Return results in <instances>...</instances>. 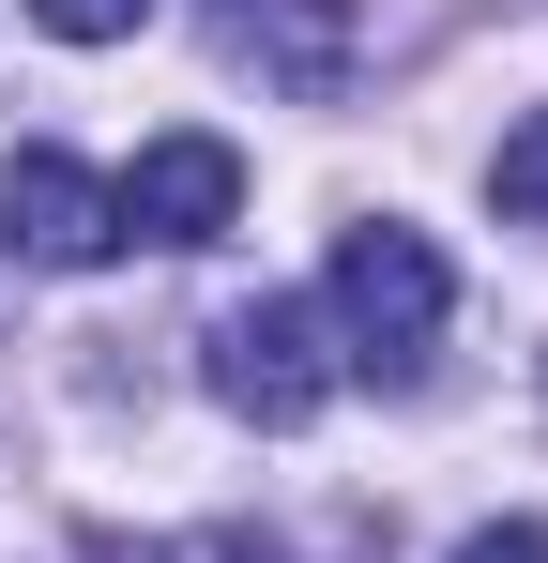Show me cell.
Instances as JSON below:
<instances>
[{"instance_id":"cell-1","label":"cell","mask_w":548,"mask_h":563,"mask_svg":"<svg viewBox=\"0 0 548 563\" xmlns=\"http://www.w3.org/2000/svg\"><path fill=\"white\" fill-rule=\"evenodd\" d=\"M320 320H336V351L381 380H412L427 351H442V320H457V275H442V244L412 229V213H365L351 244H336V289H320Z\"/></svg>"},{"instance_id":"cell-2","label":"cell","mask_w":548,"mask_h":563,"mask_svg":"<svg viewBox=\"0 0 548 563\" xmlns=\"http://www.w3.org/2000/svg\"><path fill=\"white\" fill-rule=\"evenodd\" d=\"M336 380H351V351H336L320 289H260V305L213 320V396H229L244 427H320Z\"/></svg>"},{"instance_id":"cell-3","label":"cell","mask_w":548,"mask_h":563,"mask_svg":"<svg viewBox=\"0 0 548 563\" xmlns=\"http://www.w3.org/2000/svg\"><path fill=\"white\" fill-rule=\"evenodd\" d=\"M0 260H31V275H91V260H122V198H107V168H77V153H15L0 168Z\"/></svg>"},{"instance_id":"cell-4","label":"cell","mask_w":548,"mask_h":563,"mask_svg":"<svg viewBox=\"0 0 548 563\" xmlns=\"http://www.w3.org/2000/svg\"><path fill=\"white\" fill-rule=\"evenodd\" d=\"M107 198H122V244H213V229L244 213V153L183 122V137H153V153H138Z\"/></svg>"},{"instance_id":"cell-5","label":"cell","mask_w":548,"mask_h":563,"mask_svg":"<svg viewBox=\"0 0 548 563\" xmlns=\"http://www.w3.org/2000/svg\"><path fill=\"white\" fill-rule=\"evenodd\" d=\"M213 46L260 77V92H351V0H213Z\"/></svg>"},{"instance_id":"cell-6","label":"cell","mask_w":548,"mask_h":563,"mask_svg":"<svg viewBox=\"0 0 548 563\" xmlns=\"http://www.w3.org/2000/svg\"><path fill=\"white\" fill-rule=\"evenodd\" d=\"M487 198H503L518 229H548V107L518 122V137H503V153H487Z\"/></svg>"},{"instance_id":"cell-7","label":"cell","mask_w":548,"mask_h":563,"mask_svg":"<svg viewBox=\"0 0 548 563\" xmlns=\"http://www.w3.org/2000/svg\"><path fill=\"white\" fill-rule=\"evenodd\" d=\"M31 31H46V46H138L153 0H31Z\"/></svg>"},{"instance_id":"cell-8","label":"cell","mask_w":548,"mask_h":563,"mask_svg":"<svg viewBox=\"0 0 548 563\" xmlns=\"http://www.w3.org/2000/svg\"><path fill=\"white\" fill-rule=\"evenodd\" d=\"M122 563H289V549L244 533V518H213V533H168V549H122Z\"/></svg>"},{"instance_id":"cell-9","label":"cell","mask_w":548,"mask_h":563,"mask_svg":"<svg viewBox=\"0 0 548 563\" xmlns=\"http://www.w3.org/2000/svg\"><path fill=\"white\" fill-rule=\"evenodd\" d=\"M457 563H548V518H487V533H457Z\"/></svg>"}]
</instances>
